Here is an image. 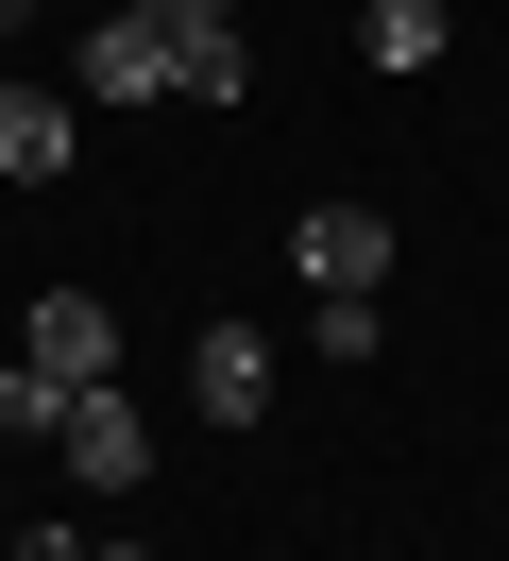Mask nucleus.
<instances>
[{"instance_id": "obj_1", "label": "nucleus", "mask_w": 509, "mask_h": 561, "mask_svg": "<svg viewBox=\"0 0 509 561\" xmlns=\"http://www.w3.org/2000/svg\"><path fill=\"white\" fill-rule=\"evenodd\" d=\"M18 357H34L51 391H119V307H102V289H34Z\"/></svg>"}, {"instance_id": "obj_2", "label": "nucleus", "mask_w": 509, "mask_h": 561, "mask_svg": "<svg viewBox=\"0 0 509 561\" xmlns=\"http://www.w3.org/2000/svg\"><path fill=\"white\" fill-rule=\"evenodd\" d=\"M85 103H187V51H170L136 0H102V18H85Z\"/></svg>"}, {"instance_id": "obj_3", "label": "nucleus", "mask_w": 509, "mask_h": 561, "mask_svg": "<svg viewBox=\"0 0 509 561\" xmlns=\"http://www.w3.org/2000/svg\"><path fill=\"white\" fill-rule=\"evenodd\" d=\"M289 273L305 289H391V205H305L289 221Z\"/></svg>"}, {"instance_id": "obj_4", "label": "nucleus", "mask_w": 509, "mask_h": 561, "mask_svg": "<svg viewBox=\"0 0 509 561\" xmlns=\"http://www.w3.org/2000/svg\"><path fill=\"white\" fill-rule=\"evenodd\" d=\"M170 51H187V103H238L255 85V35H238V0H136Z\"/></svg>"}, {"instance_id": "obj_5", "label": "nucleus", "mask_w": 509, "mask_h": 561, "mask_svg": "<svg viewBox=\"0 0 509 561\" xmlns=\"http://www.w3.org/2000/svg\"><path fill=\"white\" fill-rule=\"evenodd\" d=\"M51 459H68V477H85V493H136V477H153V425H136L119 391H68V425H51Z\"/></svg>"}, {"instance_id": "obj_6", "label": "nucleus", "mask_w": 509, "mask_h": 561, "mask_svg": "<svg viewBox=\"0 0 509 561\" xmlns=\"http://www.w3.org/2000/svg\"><path fill=\"white\" fill-rule=\"evenodd\" d=\"M187 409L204 425H255L271 409V341H255V323H204V341H187Z\"/></svg>"}, {"instance_id": "obj_7", "label": "nucleus", "mask_w": 509, "mask_h": 561, "mask_svg": "<svg viewBox=\"0 0 509 561\" xmlns=\"http://www.w3.org/2000/svg\"><path fill=\"white\" fill-rule=\"evenodd\" d=\"M357 51H373V85H425L441 51H459V0H373V18H357Z\"/></svg>"}, {"instance_id": "obj_8", "label": "nucleus", "mask_w": 509, "mask_h": 561, "mask_svg": "<svg viewBox=\"0 0 509 561\" xmlns=\"http://www.w3.org/2000/svg\"><path fill=\"white\" fill-rule=\"evenodd\" d=\"M68 153H85V137H68V103H51V85H0V187H51Z\"/></svg>"}, {"instance_id": "obj_9", "label": "nucleus", "mask_w": 509, "mask_h": 561, "mask_svg": "<svg viewBox=\"0 0 509 561\" xmlns=\"http://www.w3.org/2000/svg\"><path fill=\"white\" fill-rule=\"evenodd\" d=\"M51 425H68V391L34 375V357H0V443H51Z\"/></svg>"}, {"instance_id": "obj_10", "label": "nucleus", "mask_w": 509, "mask_h": 561, "mask_svg": "<svg viewBox=\"0 0 509 561\" xmlns=\"http://www.w3.org/2000/svg\"><path fill=\"white\" fill-rule=\"evenodd\" d=\"M373 323H391L373 289H305V341H323V357H373Z\"/></svg>"}, {"instance_id": "obj_11", "label": "nucleus", "mask_w": 509, "mask_h": 561, "mask_svg": "<svg viewBox=\"0 0 509 561\" xmlns=\"http://www.w3.org/2000/svg\"><path fill=\"white\" fill-rule=\"evenodd\" d=\"M18 561H85V527H18Z\"/></svg>"}, {"instance_id": "obj_12", "label": "nucleus", "mask_w": 509, "mask_h": 561, "mask_svg": "<svg viewBox=\"0 0 509 561\" xmlns=\"http://www.w3.org/2000/svg\"><path fill=\"white\" fill-rule=\"evenodd\" d=\"M18 18H34V0H0V35H18Z\"/></svg>"}]
</instances>
